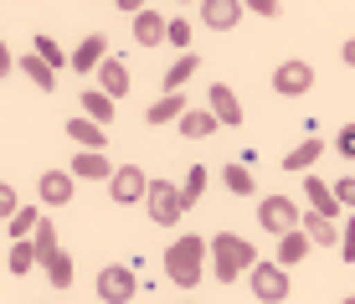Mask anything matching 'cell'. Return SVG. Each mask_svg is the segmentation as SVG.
<instances>
[{
	"mask_svg": "<svg viewBox=\"0 0 355 304\" xmlns=\"http://www.w3.org/2000/svg\"><path fill=\"white\" fill-rule=\"evenodd\" d=\"M252 10H258V16H268V21H273V16H278V10H284V6H278V0H252Z\"/></svg>",
	"mask_w": 355,
	"mask_h": 304,
	"instance_id": "38",
	"label": "cell"
},
{
	"mask_svg": "<svg viewBox=\"0 0 355 304\" xmlns=\"http://www.w3.org/2000/svg\"><path fill=\"white\" fill-rule=\"evenodd\" d=\"M0 212H6V217H16V212H21V206H16V191H10V186L0 191Z\"/></svg>",
	"mask_w": 355,
	"mask_h": 304,
	"instance_id": "37",
	"label": "cell"
},
{
	"mask_svg": "<svg viewBox=\"0 0 355 304\" xmlns=\"http://www.w3.org/2000/svg\"><path fill=\"white\" fill-rule=\"evenodd\" d=\"M335 201L345 206V212H355V176H345V180L335 186Z\"/></svg>",
	"mask_w": 355,
	"mask_h": 304,
	"instance_id": "35",
	"label": "cell"
},
{
	"mask_svg": "<svg viewBox=\"0 0 355 304\" xmlns=\"http://www.w3.org/2000/svg\"><path fill=\"white\" fill-rule=\"evenodd\" d=\"M180 217H186L180 186H170V180H150V222H160V227H175Z\"/></svg>",
	"mask_w": 355,
	"mask_h": 304,
	"instance_id": "4",
	"label": "cell"
},
{
	"mask_svg": "<svg viewBox=\"0 0 355 304\" xmlns=\"http://www.w3.org/2000/svg\"><path fill=\"white\" fill-rule=\"evenodd\" d=\"M273 93H284V99H304V93H314V67L304 62V57L278 62L273 67Z\"/></svg>",
	"mask_w": 355,
	"mask_h": 304,
	"instance_id": "3",
	"label": "cell"
},
{
	"mask_svg": "<svg viewBox=\"0 0 355 304\" xmlns=\"http://www.w3.org/2000/svg\"><path fill=\"white\" fill-rule=\"evenodd\" d=\"M320 155H324L320 140H299V144L284 155V170H314V160H320Z\"/></svg>",
	"mask_w": 355,
	"mask_h": 304,
	"instance_id": "17",
	"label": "cell"
},
{
	"mask_svg": "<svg viewBox=\"0 0 355 304\" xmlns=\"http://www.w3.org/2000/svg\"><path fill=\"white\" fill-rule=\"evenodd\" d=\"M340 57H345V62L355 67V36H350V42H345V52H340Z\"/></svg>",
	"mask_w": 355,
	"mask_h": 304,
	"instance_id": "39",
	"label": "cell"
},
{
	"mask_svg": "<svg viewBox=\"0 0 355 304\" xmlns=\"http://www.w3.org/2000/svg\"><path fill=\"white\" fill-rule=\"evenodd\" d=\"M42 201H46V206H67V201H72L67 170H46V176H42Z\"/></svg>",
	"mask_w": 355,
	"mask_h": 304,
	"instance_id": "15",
	"label": "cell"
},
{
	"mask_svg": "<svg viewBox=\"0 0 355 304\" xmlns=\"http://www.w3.org/2000/svg\"><path fill=\"white\" fill-rule=\"evenodd\" d=\"M180 114H186V99H180V93H165L160 103H150L144 119H150V124H170V119H180Z\"/></svg>",
	"mask_w": 355,
	"mask_h": 304,
	"instance_id": "24",
	"label": "cell"
},
{
	"mask_svg": "<svg viewBox=\"0 0 355 304\" xmlns=\"http://www.w3.org/2000/svg\"><path fill=\"white\" fill-rule=\"evenodd\" d=\"M201 21L211 31H232L242 21V6H237V0H201Z\"/></svg>",
	"mask_w": 355,
	"mask_h": 304,
	"instance_id": "9",
	"label": "cell"
},
{
	"mask_svg": "<svg viewBox=\"0 0 355 304\" xmlns=\"http://www.w3.org/2000/svg\"><path fill=\"white\" fill-rule=\"evenodd\" d=\"M258 222L268 227V233H293V227H299V212H293V201L288 196H268L263 206H258Z\"/></svg>",
	"mask_w": 355,
	"mask_h": 304,
	"instance_id": "8",
	"label": "cell"
},
{
	"mask_svg": "<svg viewBox=\"0 0 355 304\" xmlns=\"http://www.w3.org/2000/svg\"><path fill=\"white\" fill-rule=\"evenodd\" d=\"M340 258H345V263H355V212H350L345 233H340Z\"/></svg>",
	"mask_w": 355,
	"mask_h": 304,
	"instance_id": "34",
	"label": "cell"
},
{
	"mask_svg": "<svg viewBox=\"0 0 355 304\" xmlns=\"http://www.w3.org/2000/svg\"><path fill=\"white\" fill-rule=\"evenodd\" d=\"M165 42H170V47H180V52H191V21H186V16H170Z\"/></svg>",
	"mask_w": 355,
	"mask_h": 304,
	"instance_id": "33",
	"label": "cell"
},
{
	"mask_svg": "<svg viewBox=\"0 0 355 304\" xmlns=\"http://www.w3.org/2000/svg\"><path fill=\"white\" fill-rule=\"evenodd\" d=\"M98 83H103L108 99H124V93H129V67L119 62V57H108V62L98 67Z\"/></svg>",
	"mask_w": 355,
	"mask_h": 304,
	"instance_id": "14",
	"label": "cell"
},
{
	"mask_svg": "<svg viewBox=\"0 0 355 304\" xmlns=\"http://www.w3.org/2000/svg\"><path fill=\"white\" fill-rule=\"evenodd\" d=\"M304 237H309L314 248H335V242H340L335 222H329V217H320V212H309V217H304Z\"/></svg>",
	"mask_w": 355,
	"mask_h": 304,
	"instance_id": "16",
	"label": "cell"
},
{
	"mask_svg": "<svg viewBox=\"0 0 355 304\" xmlns=\"http://www.w3.org/2000/svg\"><path fill=\"white\" fill-rule=\"evenodd\" d=\"M46 278H52V289H67L72 284V258H67V253H57V258L46 263Z\"/></svg>",
	"mask_w": 355,
	"mask_h": 304,
	"instance_id": "32",
	"label": "cell"
},
{
	"mask_svg": "<svg viewBox=\"0 0 355 304\" xmlns=\"http://www.w3.org/2000/svg\"><path fill=\"white\" fill-rule=\"evenodd\" d=\"M108 196H114L119 206L144 201V196H150V180H144V170H139V165H119V170H114V186H108Z\"/></svg>",
	"mask_w": 355,
	"mask_h": 304,
	"instance_id": "7",
	"label": "cell"
},
{
	"mask_svg": "<svg viewBox=\"0 0 355 304\" xmlns=\"http://www.w3.org/2000/svg\"><path fill=\"white\" fill-rule=\"evenodd\" d=\"M252 294H258L263 304H284V299H288V273H284V263H258V269H252Z\"/></svg>",
	"mask_w": 355,
	"mask_h": 304,
	"instance_id": "6",
	"label": "cell"
},
{
	"mask_svg": "<svg viewBox=\"0 0 355 304\" xmlns=\"http://www.w3.org/2000/svg\"><path fill=\"white\" fill-rule=\"evenodd\" d=\"M72 176H88V180H114V170H108V160L98 150H83L78 160H72Z\"/></svg>",
	"mask_w": 355,
	"mask_h": 304,
	"instance_id": "21",
	"label": "cell"
},
{
	"mask_svg": "<svg viewBox=\"0 0 355 304\" xmlns=\"http://www.w3.org/2000/svg\"><path fill=\"white\" fill-rule=\"evenodd\" d=\"M211 114H216V124H232V129L242 124V103H237V93H232L227 83L211 88Z\"/></svg>",
	"mask_w": 355,
	"mask_h": 304,
	"instance_id": "12",
	"label": "cell"
},
{
	"mask_svg": "<svg viewBox=\"0 0 355 304\" xmlns=\"http://www.w3.org/2000/svg\"><path fill=\"white\" fill-rule=\"evenodd\" d=\"M31 242H36V258H42V263H52L57 253H62V248H57V227L46 222V217H42V227L31 233Z\"/></svg>",
	"mask_w": 355,
	"mask_h": 304,
	"instance_id": "26",
	"label": "cell"
},
{
	"mask_svg": "<svg viewBox=\"0 0 355 304\" xmlns=\"http://www.w3.org/2000/svg\"><path fill=\"white\" fill-rule=\"evenodd\" d=\"M134 269H124V263H108L103 273H98V299L103 304H129L134 299Z\"/></svg>",
	"mask_w": 355,
	"mask_h": 304,
	"instance_id": "5",
	"label": "cell"
},
{
	"mask_svg": "<svg viewBox=\"0 0 355 304\" xmlns=\"http://www.w3.org/2000/svg\"><path fill=\"white\" fill-rule=\"evenodd\" d=\"M206 253H211V242L206 237H175L165 248V273H170V284H180V289H196L201 284V273H206Z\"/></svg>",
	"mask_w": 355,
	"mask_h": 304,
	"instance_id": "1",
	"label": "cell"
},
{
	"mask_svg": "<svg viewBox=\"0 0 355 304\" xmlns=\"http://www.w3.org/2000/svg\"><path fill=\"white\" fill-rule=\"evenodd\" d=\"M335 150L345 155V160H355V124H345L340 129V140H335Z\"/></svg>",
	"mask_w": 355,
	"mask_h": 304,
	"instance_id": "36",
	"label": "cell"
},
{
	"mask_svg": "<svg viewBox=\"0 0 355 304\" xmlns=\"http://www.w3.org/2000/svg\"><path fill=\"white\" fill-rule=\"evenodd\" d=\"M242 269H258L252 242H248V237H232V233H216V237H211V273L222 278V284H232Z\"/></svg>",
	"mask_w": 355,
	"mask_h": 304,
	"instance_id": "2",
	"label": "cell"
},
{
	"mask_svg": "<svg viewBox=\"0 0 355 304\" xmlns=\"http://www.w3.org/2000/svg\"><path fill=\"white\" fill-rule=\"evenodd\" d=\"M201 67V57L196 52H186V57H175V62H170V72H165V93H180L191 83V72Z\"/></svg>",
	"mask_w": 355,
	"mask_h": 304,
	"instance_id": "20",
	"label": "cell"
},
{
	"mask_svg": "<svg viewBox=\"0 0 355 304\" xmlns=\"http://www.w3.org/2000/svg\"><path fill=\"white\" fill-rule=\"evenodd\" d=\"M67 140H78L83 150H98V144H103V124H93V119H67Z\"/></svg>",
	"mask_w": 355,
	"mask_h": 304,
	"instance_id": "23",
	"label": "cell"
},
{
	"mask_svg": "<svg viewBox=\"0 0 355 304\" xmlns=\"http://www.w3.org/2000/svg\"><path fill=\"white\" fill-rule=\"evenodd\" d=\"M36 227H42V212H36V206H21V212L6 222V233L16 237V242H26V233H36Z\"/></svg>",
	"mask_w": 355,
	"mask_h": 304,
	"instance_id": "25",
	"label": "cell"
},
{
	"mask_svg": "<svg viewBox=\"0 0 355 304\" xmlns=\"http://www.w3.org/2000/svg\"><path fill=\"white\" fill-rule=\"evenodd\" d=\"M201 191H206V170H201V165H191L186 186H180V201H186V206H196V201H201Z\"/></svg>",
	"mask_w": 355,
	"mask_h": 304,
	"instance_id": "31",
	"label": "cell"
},
{
	"mask_svg": "<svg viewBox=\"0 0 355 304\" xmlns=\"http://www.w3.org/2000/svg\"><path fill=\"white\" fill-rule=\"evenodd\" d=\"M165 31H170V21L160 16V10L144 6L139 16H134V42H139V47H160V42H165Z\"/></svg>",
	"mask_w": 355,
	"mask_h": 304,
	"instance_id": "10",
	"label": "cell"
},
{
	"mask_svg": "<svg viewBox=\"0 0 355 304\" xmlns=\"http://www.w3.org/2000/svg\"><path fill=\"white\" fill-rule=\"evenodd\" d=\"M83 119H93V124H114V99H108V93L103 88H98V93H83Z\"/></svg>",
	"mask_w": 355,
	"mask_h": 304,
	"instance_id": "18",
	"label": "cell"
},
{
	"mask_svg": "<svg viewBox=\"0 0 355 304\" xmlns=\"http://www.w3.org/2000/svg\"><path fill=\"white\" fill-rule=\"evenodd\" d=\"M103 52H108V36H83V42H78V57H72V67H78V72H98V67H103ZM108 57H114V52H108Z\"/></svg>",
	"mask_w": 355,
	"mask_h": 304,
	"instance_id": "11",
	"label": "cell"
},
{
	"mask_svg": "<svg viewBox=\"0 0 355 304\" xmlns=\"http://www.w3.org/2000/svg\"><path fill=\"white\" fill-rule=\"evenodd\" d=\"M345 304H355V294H350V299H345Z\"/></svg>",
	"mask_w": 355,
	"mask_h": 304,
	"instance_id": "40",
	"label": "cell"
},
{
	"mask_svg": "<svg viewBox=\"0 0 355 304\" xmlns=\"http://www.w3.org/2000/svg\"><path fill=\"white\" fill-rule=\"evenodd\" d=\"M309 248H314V242L304 237L299 227H293V233L278 237V263H304V258H309Z\"/></svg>",
	"mask_w": 355,
	"mask_h": 304,
	"instance_id": "19",
	"label": "cell"
},
{
	"mask_svg": "<svg viewBox=\"0 0 355 304\" xmlns=\"http://www.w3.org/2000/svg\"><path fill=\"white\" fill-rule=\"evenodd\" d=\"M252 186H258V180H252L248 165H227V191L232 196H252Z\"/></svg>",
	"mask_w": 355,
	"mask_h": 304,
	"instance_id": "29",
	"label": "cell"
},
{
	"mask_svg": "<svg viewBox=\"0 0 355 304\" xmlns=\"http://www.w3.org/2000/svg\"><path fill=\"white\" fill-rule=\"evenodd\" d=\"M31 52H36V57H42V62H46V67H62V62H67V57H62V47H57V42H52V36H36V42H31Z\"/></svg>",
	"mask_w": 355,
	"mask_h": 304,
	"instance_id": "30",
	"label": "cell"
},
{
	"mask_svg": "<svg viewBox=\"0 0 355 304\" xmlns=\"http://www.w3.org/2000/svg\"><path fill=\"white\" fill-rule=\"evenodd\" d=\"M304 191H309V206H314L320 217H329V222L345 212V206L335 201V186H324V180H314V176H309V180H304Z\"/></svg>",
	"mask_w": 355,
	"mask_h": 304,
	"instance_id": "13",
	"label": "cell"
},
{
	"mask_svg": "<svg viewBox=\"0 0 355 304\" xmlns=\"http://www.w3.org/2000/svg\"><path fill=\"white\" fill-rule=\"evenodd\" d=\"M36 263H42V258H36V242H16V248H10V258H6V269H10V273H31Z\"/></svg>",
	"mask_w": 355,
	"mask_h": 304,
	"instance_id": "28",
	"label": "cell"
},
{
	"mask_svg": "<svg viewBox=\"0 0 355 304\" xmlns=\"http://www.w3.org/2000/svg\"><path fill=\"white\" fill-rule=\"evenodd\" d=\"M21 67H26V78H31L42 93H52V88H57V67H46L42 57H21Z\"/></svg>",
	"mask_w": 355,
	"mask_h": 304,
	"instance_id": "27",
	"label": "cell"
},
{
	"mask_svg": "<svg viewBox=\"0 0 355 304\" xmlns=\"http://www.w3.org/2000/svg\"><path fill=\"white\" fill-rule=\"evenodd\" d=\"M180 135H186V140L216 135V114H196V108H186V114H180Z\"/></svg>",
	"mask_w": 355,
	"mask_h": 304,
	"instance_id": "22",
	"label": "cell"
}]
</instances>
